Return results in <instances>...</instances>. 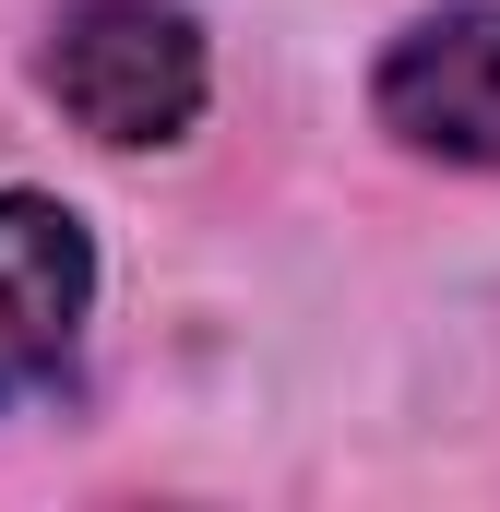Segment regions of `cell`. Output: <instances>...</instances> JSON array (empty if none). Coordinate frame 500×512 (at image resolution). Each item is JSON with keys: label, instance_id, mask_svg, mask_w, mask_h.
Wrapping results in <instances>:
<instances>
[{"label": "cell", "instance_id": "1", "mask_svg": "<svg viewBox=\"0 0 500 512\" xmlns=\"http://www.w3.org/2000/svg\"><path fill=\"white\" fill-rule=\"evenodd\" d=\"M48 96L96 143H179L203 120V36L179 0H72L48 36Z\"/></svg>", "mask_w": 500, "mask_h": 512}, {"label": "cell", "instance_id": "2", "mask_svg": "<svg viewBox=\"0 0 500 512\" xmlns=\"http://www.w3.org/2000/svg\"><path fill=\"white\" fill-rule=\"evenodd\" d=\"M381 131L441 155V167H500V0H453L393 36L381 60Z\"/></svg>", "mask_w": 500, "mask_h": 512}, {"label": "cell", "instance_id": "3", "mask_svg": "<svg viewBox=\"0 0 500 512\" xmlns=\"http://www.w3.org/2000/svg\"><path fill=\"white\" fill-rule=\"evenodd\" d=\"M84 298H96L84 215L48 203V191H0V405L60 382V358L84 334Z\"/></svg>", "mask_w": 500, "mask_h": 512}]
</instances>
